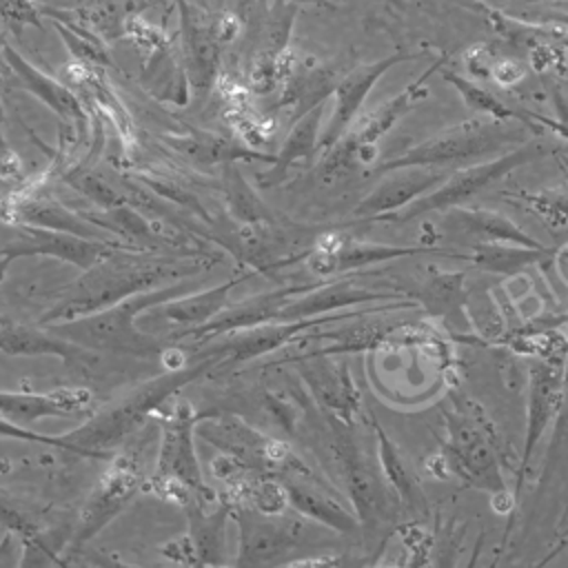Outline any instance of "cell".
Returning a JSON list of instances; mask_svg holds the SVG:
<instances>
[{"instance_id":"cell-13","label":"cell","mask_w":568,"mask_h":568,"mask_svg":"<svg viewBox=\"0 0 568 568\" xmlns=\"http://www.w3.org/2000/svg\"><path fill=\"white\" fill-rule=\"evenodd\" d=\"M446 433L448 437L442 446V455L457 477L490 493L506 488L495 446L475 419L459 413H446Z\"/></svg>"},{"instance_id":"cell-42","label":"cell","mask_w":568,"mask_h":568,"mask_svg":"<svg viewBox=\"0 0 568 568\" xmlns=\"http://www.w3.org/2000/svg\"><path fill=\"white\" fill-rule=\"evenodd\" d=\"M555 264H557V268H559L561 277L568 282V244H566V246H561V248L557 251V255H555Z\"/></svg>"},{"instance_id":"cell-34","label":"cell","mask_w":568,"mask_h":568,"mask_svg":"<svg viewBox=\"0 0 568 568\" xmlns=\"http://www.w3.org/2000/svg\"><path fill=\"white\" fill-rule=\"evenodd\" d=\"M462 280L464 275L462 273H444V275H437L433 277L428 284H426V302L428 308L433 313H446L450 311L453 304H457L459 300V293H462Z\"/></svg>"},{"instance_id":"cell-32","label":"cell","mask_w":568,"mask_h":568,"mask_svg":"<svg viewBox=\"0 0 568 568\" xmlns=\"http://www.w3.org/2000/svg\"><path fill=\"white\" fill-rule=\"evenodd\" d=\"M64 182L71 184L78 193H82L87 200H91L102 211H109L113 206H120V204L129 202L126 195H120L113 184H109L104 178H100L95 173H89V171H80V169L69 171L64 175Z\"/></svg>"},{"instance_id":"cell-29","label":"cell","mask_w":568,"mask_h":568,"mask_svg":"<svg viewBox=\"0 0 568 568\" xmlns=\"http://www.w3.org/2000/svg\"><path fill=\"white\" fill-rule=\"evenodd\" d=\"M470 248L473 253H466V262H473L475 266L490 273H515L548 255L544 251L515 246L506 242H475Z\"/></svg>"},{"instance_id":"cell-2","label":"cell","mask_w":568,"mask_h":568,"mask_svg":"<svg viewBox=\"0 0 568 568\" xmlns=\"http://www.w3.org/2000/svg\"><path fill=\"white\" fill-rule=\"evenodd\" d=\"M211 371H215L211 357H197L182 368H166L162 375L140 384L124 399L95 413L82 426L64 433V439L71 444L73 453L84 459H111L115 455V444L140 428L155 410L178 395L180 388Z\"/></svg>"},{"instance_id":"cell-22","label":"cell","mask_w":568,"mask_h":568,"mask_svg":"<svg viewBox=\"0 0 568 568\" xmlns=\"http://www.w3.org/2000/svg\"><path fill=\"white\" fill-rule=\"evenodd\" d=\"M0 353L9 357H58L71 368H87L95 353L51 331L49 326H29L20 322H0Z\"/></svg>"},{"instance_id":"cell-6","label":"cell","mask_w":568,"mask_h":568,"mask_svg":"<svg viewBox=\"0 0 568 568\" xmlns=\"http://www.w3.org/2000/svg\"><path fill=\"white\" fill-rule=\"evenodd\" d=\"M544 153H546V149L539 142H524L521 146H517L495 160H486L481 164H468L464 169L450 171V175L433 191L424 193L422 197H417L415 202L406 204L399 211L384 213V215L375 217L373 222H408V220H415V217L433 213V211L446 213L448 209L459 206L462 202L470 200L475 193H479L486 186H490L493 182L501 180L513 169L524 166V164L541 158Z\"/></svg>"},{"instance_id":"cell-30","label":"cell","mask_w":568,"mask_h":568,"mask_svg":"<svg viewBox=\"0 0 568 568\" xmlns=\"http://www.w3.org/2000/svg\"><path fill=\"white\" fill-rule=\"evenodd\" d=\"M7 60H11V64L16 67L18 75L24 80V84L40 98L44 100L55 113H60L62 118L67 120H82V109H80V102L78 98L67 91L64 87H60L58 82L40 75L33 67L24 64L13 51H7Z\"/></svg>"},{"instance_id":"cell-44","label":"cell","mask_w":568,"mask_h":568,"mask_svg":"<svg viewBox=\"0 0 568 568\" xmlns=\"http://www.w3.org/2000/svg\"><path fill=\"white\" fill-rule=\"evenodd\" d=\"M521 2H550V0H521Z\"/></svg>"},{"instance_id":"cell-39","label":"cell","mask_w":568,"mask_h":568,"mask_svg":"<svg viewBox=\"0 0 568 568\" xmlns=\"http://www.w3.org/2000/svg\"><path fill=\"white\" fill-rule=\"evenodd\" d=\"M521 120L524 122H532V126L535 124H541V126H546V129H550L552 133H557V135H561V138H566L568 140V120L566 118H561V120H555V118H548V115H539V113H521Z\"/></svg>"},{"instance_id":"cell-38","label":"cell","mask_w":568,"mask_h":568,"mask_svg":"<svg viewBox=\"0 0 568 568\" xmlns=\"http://www.w3.org/2000/svg\"><path fill=\"white\" fill-rule=\"evenodd\" d=\"M524 78V67L521 62L513 60V58H497L495 67H493V80L499 87H513L515 82H519Z\"/></svg>"},{"instance_id":"cell-40","label":"cell","mask_w":568,"mask_h":568,"mask_svg":"<svg viewBox=\"0 0 568 568\" xmlns=\"http://www.w3.org/2000/svg\"><path fill=\"white\" fill-rule=\"evenodd\" d=\"M11 552H22V541L16 539L13 530H7L0 539V566H20V561L13 559Z\"/></svg>"},{"instance_id":"cell-27","label":"cell","mask_w":568,"mask_h":568,"mask_svg":"<svg viewBox=\"0 0 568 568\" xmlns=\"http://www.w3.org/2000/svg\"><path fill=\"white\" fill-rule=\"evenodd\" d=\"M371 422H373L375 442H377V464H379V470L384 475V481L395 490L402 506H406L413 515H422L428 506H426V499H424V495L417 486L415 475L410 473V468L406 466L399 448L386 435V430L382 428V424L377 422V417L373 413H371Z\"/></svg>"},{"instance_id":"cell-4","label":"cell","mask_w":568,"mask_h":568,"mask_svg":"<svg viewBox=\"0 0 568 568\" xmlns=\"http://www.w3.org/2000/svg\"><path fill=\"white\" fill-rule=\"evenodd\" d=\"M528 129H537L528 122L515 124V120L479 118L444 129L442 133L410 146L408 151L388 158L375 166V173H388L406 166H450L466 164L477 158L497 153L499 149L528 142Z\"/></svg>"},{"instance_id":"cell-16","label":"cell","mask_w":568,"mask_h":568,"mask_svg":"<svg viewBox=\"0 0 568 568\" xmlns=\"http://www.w3.org/2000/svg\"><path fill=\"white\" fill-rule=\"evenodd\" d=\"M371 302L395 304V302H415V297L397 288H373V286H362L353 280H337L328 284H317L311 291L297 295L277 313L275 320L295 322V320L337 313L339 308L371 304Z\"/></svg>"},{"instance_id":"cell-19","label":"cell","mask_w":568,"mask_h":568,"mask_svg":"<svg viewBox=\"0 0 568 568\" xmlns=\"http://www.w3.org/2000/svg\"><path fill=\"white\" fill-rule=\"evenodd\" d=\"M317 284H286L273 291H264L257 293L253 297L242 300L237 306L224 308L222 313H217L213 320H209L206 324H200L195 328H184L178 331L171 339L180 342V339H197V342H206L211 337L237 331V328H246L253 324H262V322H273L277 317V313L297 295L311 291Z\"/></svg>"},{"instance_id":"cell-41","label":"cell","mask_w":568,"mask_h":568,"mask_svg":"<svg viewBox=\"0 0 568 568\" xmlns=\"http://www.w3.org/2000/svg\"><path fill=\"white\" fill-rule=\"evenodd\" d=\"M513 506H515V497L504 488V490H497V493H493V508L497 510V513H510L513 510Z\"/></svg>"},{"instance_id":"cell-26","label":"cell","mask_w":568,"mask_h":568,"mask_svg":"<svg viewBox=\"0 0 568 568\" xmlns=\"http://www.w3.org/2000/svg\"><path fill=\"white\" fill-rule=\"evenodd\" d=\"M322 104L313 106L297 118L291 133L286 135L280 153L273 160V166L257 175L262 186H275L284 180L288 169L297 162H311L315 151H320V124H322Z\"/></svg>"},{"instance_id":"cell-31","label":"cell","mask_w":568,"mask_h":568,"mask_svg":"<svg viewBox=\"0 0 568 568\" xmlns=\"http://www.w3.org/2000/svg\"><path fill=\"white\" fill-rule=\"evenodd\" d=\"M442 78L455 87V91L459 93V98L466 102V106L470 111H477V113H484V115L497 118V120H521V111H513L497 95H493L477 82H473L455 71H442Z\"/></svg>"},{"instance_id":"cell-20","label":"cell","mask_w":568,"mask_h":568,"mask_svg":"<svg viewBox=\"0 0 568 568\" xmlns=\"http://www.w3.org/2000/svg\"><path fill=\"white\" fill-rule=\"evenodd\" d=\"M386 175V180H382L368 195L357 202L353 209L355 220L373 222L384 213L404 209L406 204L439 186L450 175V171L446 166H406L388 171Z\"/></svg>"},{"instance_id":"cell-10","label":"cell","mask_w":568,"mask_h":568,"mask_svg":"<svg viewBox=\"0 0 568 568\" xmlns=\"http://www.w3.org/2000/svg\"><path fill=\"white\" fill-rule=\"evenodd\" d=\"M120 244H122L120 240H91L73 233L22 224L18 226L16 237L9 240L4 246H0V282L4 280L9 266L20 257L44 255L84 271V268H91L102 257H106Z\"/></svg>"},{"instance_id":"cell-15","label":"cell","mask_w":568,"mask_h":568,"mask_svg":"<svg viewBox=\"0 0 568 568\" xmlns=\"http://www.w3.org/2000/svg\"><path fill=\"white\" fill-rule=\"evenodd\" d=\"M304 379L315 404L333 419L355 424L362 410V395L346 362H331L326 355L291 359Z\"/></svg>"},{"instance_id":"cell-43","label":"cell","mask_w":568,"mask_h":568,"mask_svg":"<svg viewBox=\"0 0 568 568\" xmlns=\"http://www.w3.org/2000/svg\"><path fill=\"white\" fill-rule=\"evenodd\" d=\"M546 20H548V22H557V24H566V27H568V16H552V18L548 16Z\"/></svg>"},{"instance_id":"cell-12","label":"cell","mask_w":568,"mask_h":568,"mask_svg":"<svg viewBox=\"0 0 568 568\" xmlns=\"http://www.w3.org/2000/svg\"><path fill=\"white\" fill-rule=\"evenodd\" d=\"M204 413H195L184 399L175 402L160 428V448L155 457V470L151 479H169L184 484L193 490H206L202 464L195 448L197 422Z\"/></svg>"},{"instance_id":"cell-21","label":"cell","mask_w":568,"mask_h":568,"mask_svg":"<svg viewBox=\"0 0 568 568\" xmlns=\"http://www.w3.org/2000/svg\"><path fill=\"white\" fill-rule=\"evenodd\" d=\"M95 397L89 388H51L47 393L31 390H0V415L20 424L33 426L44 417H73L87 415Z\"/></svg>"},{"instance_id":"cell-28","label":"cell","mask_w":568,"mask_h":568,"mask_svg":"<svg viewBox=\"0 0 568 568\" xmlns=\"http://www.w3.org/2000/svg\"><path fill=\"white\" fill-rule=\"evenodd\" d=\"M222 184H224L229 215L237 224H246V226L277 224V215L264 204V200L253 191V186L244 180V175L233 162L224 164Z\"/></svg>"},{"instance_id":"cell-35","label":"cell","mask_w":568,"mask_h":568,"mask_svg":"<svg viewBox=\"0 0 568 568\" xmlns=\"http://www.w3.org/2000/svg\"><path fill=\"white\" fill-rule=\"evenodd\" d=\"M0 437L20 439V442H29V444L53 446V448H62V450L73 453L71 444L64 439V435H44V433H38L33 428H29V426H20V424L2 417V415H0Z\"/></svg>"},{"instance_id":"cell-24","label":"cell","mask_w":568,"mask_h":568,"mask_svg":"<svg viewBox=\"0 0 568 568\" xmlns=\"http://www.w3.org/2000/svg\"><path fill=\"white\" fill-rule=\"evenodd\" d=\"M251 273H242L240 277H231L222 284H215L204 291H191L180 297H173L169 302H162L151 308L153 320H164L169 324L184 328H195L200 324H206L213 320L217 313H222L229 304V293L246 280Z\"/></svg>"},{"instance_id":"cell-18","label":"cell","mask_w":568,"mask_h":568,"mask_svg":"<svg viewBox=\"0 0 568 568\" xmlns=\"http://www.w3.org/2000/svg\"><path fill=\"white\" fill-rule=\"evenodd\" d=\"M419 55L422 53H393V55H386L382 60L362 64V67L353 69L351 73H346L335 84V91H333L335 93V104H333V113L328 118V124H326L324 133L320 135V151L326 153L346 133V129L355 122V118H357L364 100L368 98L371 89L377 84V80L388 69H393L399 62L415 60Z\"/></svg>"},{"instance_id":"cell-9","label":"cell","mask_w":568,"mask_h":568,"mask_svg":"<svg viewBox=\"0 0 568 568\" xmlns=\"http://www.w3.org/2000/svg\"><path fill=\"white\" fill-rule=\"evenodd\" d=\"M142 470L140 464L133 457L126 455H113L109 459V466L98 477L95 486L87 495L78 521L73 526L71 539L64 546V552L73 555L84 544H89L102 528H106L138 495L142 488Z\"/></svg>"},{"instance_id":"cell-36","label":"cell","mask_w":568,"mask_h":568,"mask_svg":"<svg viewBox=\"0 0 568 568\" xmlns=\"http://www.w3.org/2000/svg\"><path fill=\"white\" fill-rule=\"evenodd\" d=\"M497 58L490 44H473L464 53V67L475 78H493V67Z\"/></svg>"},{"instance_id":"cell-11","label":"cell","mask_w":568,"mask_h":568,"mask_svg":"<svg viewBox=\"0 0 568 568\" xmlns=\"http://www.w3.org/2000/svg\"><path fill=\"white\" fill-rule=\"evenodd\" d=\"M422 253H439L448 257H459L466 260V253H453V251H442L435 246H390V244H373V242H362L346 237L342 233H320L313 242V248L306 255V266L313 275L317 277H328L335 273L344 271H357L364 266L373 264H384L410 255H422Z\"/></svg>"},{"instance_id":"cell-14","label":"cell","mask_w":568,"mask_h":568,"mask_svg":"<svg viewBox=\"0 0 568 568\" xmlns=\"http://www.w3.org/2000/svg\"><path fill=\"white\" fill-rule=\"evenodd\" d=\"M277 479L284 484L288 508H293L302 517H308L342 535L359 530V519L355 510L344 504V499L331 484L317 479L304 462L277 475Z\"/></svg>"},{"instance_id":"cell-37","label":"cell","mask_w":568,"mask_h":568,"mask_svg":"<svg viewBox=\"0 0 568 568\" xmlns=\"http://www.w3.org/2000/svg\"><path fill=\"white\" fill-rule=\"evenodd\" d=\"M160 555H164L169 561L173 564H186V566H200L195 546L189 537V532H182L180 537L166 541L164 546H160Z\"/></svg>"},{"instance_id":"cell-33","label":"cell","mask_w":568,"mask_h":568,"mask_svg":"<svg viewBox=\"0 0 568 568\" xmlns=\"http://www.w3.org/2000/svg\"><path fill=\"white\" fill-rule=\"evenodd\" d=\"M517 200L526 202L539 215L550 217L552 222H568V186L546 189L539 193H517Z\"/></svg>"},{"instance_id":"cell-17","label":"cell","mask_w":568,"mask_h":568,"mask_svg":"<svg viewBox=\"0 0 568 568\" xmlns=\"http://www.w3.org/2000/svg\"><path fill=\"white\" fill-rule=\"evenodd\" d=\"M564 384L566 375L559 362L537 359L530 366V382H528V410H526V430H524V453L517 470V490L524 484L526 468L530 464V455L537 442L544 437L548 426L552 424L555 415L561 408L564 399Z\"/></svg>"},{"instance_id":"cell-7","label":"cell","mask_w":568,"mask_h":568,"mask_svg":"<svg viewBox=\"0 0 568 568\" xmlns=\"http://www.w3.org/2000/svg\"><path fill=\"white\" fill-rule=\"evenodd\" d=\"M326 422H328V446L344 477L351 506L359 519V528L371 532L390 517V499L384 488V475L382 470L379 473L375 470L371 457L362 450V446L353 437L351 424H344L328 415H326Z\"/></svg>"},{"instance_id":"cell-5","label":"cell","mask_w":568,"mask_h":568,"mask_svg":"<svg viewBox=\"0 0 568 568\" xmlns=\"http://www.w3.org/2000/svg\"><path fill=\"white\" fill-rule=\"evenodd\" d=\"M446 62V55L435 58L424 73H419L413 82H408L397 95L382 102L371 113L355 118V122L346 129V133L324 153L320 162V173L324 178L348 171L355 162H371L375 158V144L384 138L404 115H408L426 95H428V78L439 71Z\"/></svg>"},{"instance_id":"cell-1","label":"cell","mask_w":568,"mask_h":568,"mask_svg":"<svg viewBox=\"0 0 568 568\" xmlns=\"http://www.w3.org/2000/svg\"><path fill=\"white\" fill-rule=\"evenodd\" d=\"M206 264L209 260L195 255L160 253L120 244L91 268H84L78 280L60 288L38 324L49 326L91 315L135 293L191 277L206 268Z\"/></svg>"},{"instance_id":"cell-23","label":"cell","mask_w":568,"mask_h":568,"mask_svg":"<svg viewBox=\"0 0 568 568\" xmlns=\"http://www.w3.org/2000/svg\"><path fill=\"white\" fill-rule=\"evenodd\" d=\"M182 508L186 510V532L195 546L200 566H220L224 561V524L231 517L233 499L206 488L195 490Z\"/></svg>"},{"instance_id":"cell-3","label":"cell","mask_w":568,"mask_h":568,"mask_svg":"<svg viewBox=\"0 0 568 568\" xmlns=\"http://www.w3.org/2000/svg\"><path fill=\"white\" fill-rule=\"evenodd\" d=\"M191 291H195V286L189 284V277H184L158 288L135 293L91 315L49 324V328L93 353H118L144 359L162 357L169 342H162L160 337L142 331L138 326V315Z\"/></svg>"},{"instance_id":"cell-25","label":"cell","mask_w":568,"mask_h":568,"mask_svg":"<svg viewBox=\"0 0 568 568\" xmlns=\"http://www.w3.org/2000/svg\"><path fill=\"white\" fill-rule=\"evenodd\" d=\"M446 224L453 226V231H462L464 235L473 237L475 242H506V244L526 246V248L548 253V248L537 237L528 235L510 217L499 215L495 211L457 209L446 215Z\"/></svg>"},{"instance_id":"cell-8","label":"cell","mask_w":568,"mask_h":568,"mask_svg":"<svg viewBox=\"0 0 568 568\" xmlns=\"http://www.w3.org/2000/svg\"><path fill=\"white\" fill-rule=\"evenodd\" d=\"M295 513V510H293ZM231 519L237 524V566L286 564L306 537V524L300 513H262L248 504L233 501Z\"/></svg>"}]
</instances>
